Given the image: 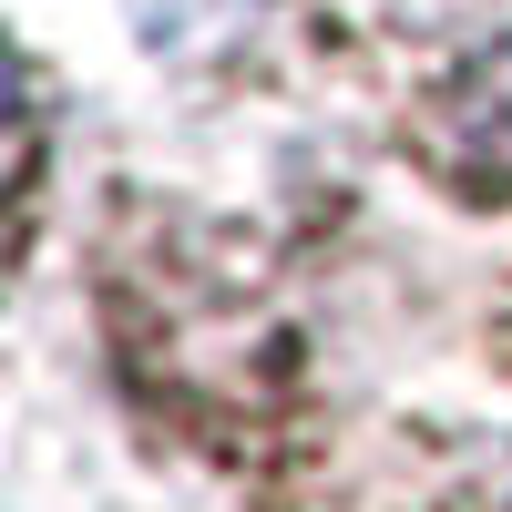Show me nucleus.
<instances>
[{
  "instance_id": "f257e3e1",
  "label": "nucleus",
  "mask_w": 512,
  "mask_h": 512,
  "mask_svg": "<svg viewBox=\"0 0 512 512\" xmlns=\"http://www.w3.org/2000/svg\"><path fill=\"white\" fill-rule=\"evenodd\" d=\"M420 154H431L461 195H512V41H502V52H472L431 93Z\"/></svg>"
},
{
  "instance_id": "f03ea898",
  "label": "nucleus",
  "mask_w": 512,
  "mask_h": 512,
  "mask_svg": "<svg viewBox=\"0 0 512 512\" xmlns=\"http://www.w3.org/2000/svg\"><path fill=\"white\" fill-rule=\"evenodd\" d=\"M134 11H144L154 52H205V41H226L246 21V0H134Z\"/></svg>"
}]
</instances>
